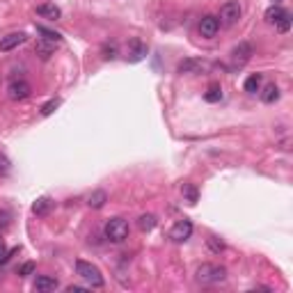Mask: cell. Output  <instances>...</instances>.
Segmentation results:
<instances>
[{"label": "cell", "instance_id": "cell-1", "mask_svg": "<svg viewBox=\"0 0 293 293\" xmlns=\"http://www.w3.org/2000/svg\"><path fill=\"white\" fill-rule=\"evenodd\" d=\"M195 279L204 286H211V284H220L227 279V268L218 266V263H202L195 270Z\"/></svg>", "mask_w": 293, "mask_h": 293}, {"label": "cell", "instance_id": "cell-2", "mask_svg": "<svg viewBox=\"0 0 293 293\" xmlns=\"http://www.w3.org/2000/svg\"><path fill=\"white\" fill-rule=\"evenodd\" d=\"M76 275H78V277L83 279L87 286H92V288H103V284H105L103 273L96 268L94 263L83 261V259H78V261H76Z\"/></svg>", "mask_w": 293, "mask_h": 293}, {"label": "cell", "instance_id": "cell-3", "mask_svg": "<svg viewBox=\"0 0 293 293\" xmlns=\"http://www.w3.org/2000/svg\"><path fill=\"white\" fill-rule=\"evenodd\" d=\"M103 236L110 243H124L129 239V222L124 218H110L103 227Z\"/></svg>", "mask_w": 293, "mask_h": 293}, {"label": "cell", "instance_id": "cell-4", "mask_svg": "<svg viewBox=\"0 0 293 293\" xmlns=\"http://www.w3.org/2000/svg\"><path fill=\"white\" fill-rule=\"evenodd\" d=\"M241 3L239 0H229V3H224L222 7H220V25H224V28H231V25L239 23L241 19Z\"/></svg>", "mask_w": 293, "mask_h": 293}, {"label": "cell", "instance_id": "cell-5", "mask_svg": "<svg viewBox=\"0 0 293 293\" xmlns=\"http://www.w3.org/2000/svg\"><path fill=\"white\" fill-rule=\"evenodd\" d=\"M252 55H254L252 44H248V41H241V44H236V46H233V50H231V65L233 67L248 65Z\"/></svg>", "mask_w": 293, "mask_h": 293}, {"label": "cell", "instance_id": "cell-6", "mask_svg": "<svg viewBox=\"0 0 293 293\" xmlns=\"http://www.w3.org/2000/svg\"><path fill=\"white\" fill-rule=\"evenodd\" d=\"M220 32V19L213 14H206L199 19V35L206 37V39H213Z\"/></svg>", "mask_w": 293, "mask_h": 293}, {"label": "cell", "instance_id": "cell-7", "mask_svg": "<svg viewBox=\"0 0 293 293\" xmlns=\"http://www.w3.org/2000/svg\"><path fill=\"white\" fill-rule=\"evenodd\" d=\"M30 94H32V87H30V83H25V80H12V83L7 85V96H10L12 101H23Z\"/></svg>", "mask_w": 293, "mask_h": 293}, {"label": "cell", "instance_id": "cell-8", "mask_svg": "<svg viewBox=\"0 0 293 293\" xmlns=\"http://www.w3.org/2000/svg\"><path fill=\"white\" fill-rule=\"evenodd\" d=\"M190 236H193V222L190 220H179V222L169 229V239L174 243H186Z\"/></svg>", "mask_w": 293, "mask_h": 293}, {"label": "cell", "instance_id": "cell-9", "mask_svg": "<svg viewBox=\"0 0 293 293\" xmlns=\"http://www.w3.org/2000/svg\"><path fill=\"white\" fill-rule=\"evenodd\" d=\"M28 35L25 32H10V35L0 37V53H10V50L19 48L21 44H25Z\"/></svg>", "mask_w": 293, "mask_h": 293}, {"label": "cell", "instance_id": "cell-10", "mask_svg": "<svg viewBox=\"0 0 293 293\" xmlns=\"http://www.w3.org/2000/svg\"><path fill=\"white\" fill-rule=\"evenodd\" d=\"M286 16H291L286 10H284L282 5H270L268 10H266V14H263V19H266V23L270 25H277L279 21H284Z\"/></svg>", "mask_w": 293, "mask_h": 293}, {"label": "cell", "instance_id": "cell-11", "mask_svg": "<svg viewBox=\"0 0 293 293\" xmlns=\"http://www.w3.org/2000/svg\"><path fill=\"white\" fill-rule=\"evenodd\" d=\"M37 14H39L41 19L57 21L62 16V10L55 5V3H41V5H37Z\"/></svg>", "mask_w": 293, "mask_h": 293}, {"label": "cell", "instance_id": "cell-12", "mask_svg": "<svg viewBox=\"0 0 293 293\" xmlns=\"http://www.w3.org/2000/svg\"><path fill=\"white\" fill-rule=\"evenodd\" d=\"M147 53H149L147 44H142L140 39H133V41H131V50H129V60H131V62L144 60V55H147Z\"/></svg>", "mask_w": 293, "mask_h": 293}, {"label": "cell", "instance_id": "cell-13", "mask_svg": "<svg viewBox=\"0 0 293 293\" xmlns=\"http://www.w3.org/2000/svg\"><path fill=\"white\" fill-rule=\"evenodd\" d=\"M60 286V282L55 277H48V275H39V277L35 279V291H55V288Z\"/></svg>", "mask_w": 293, "mask_h": 293}, {"label": "cell", "instance_id": "cell-14", "mask_svg": "<svg viewBox=\"0 0 293 293\" xmlns=\"http://www.w3.org/2000/svg\"><path fill=\"white\" fill-rule=\"evenodd\" d=\"M261 83H263V76L261 74H250L248 78H245V92L248 94H257V92H261Z\"/></svg>", "mask_w": 293, "mask_h": 293}, {"label": "cell", "instance_id": "cell-15", "mask_svg": "<svg viewBox=\"0 0 293 293\" xmlns=\"http://www.w3.org/2000/svg\"><path fill=\"white\" fill-rule=\"evenodd\" d=\"M279 99V87L275 83H268L266 87H263V92H261V101L263 103H275V101Z\"/></svg>", "mask_w": 293, "mask_h": 293}, {"label": "cell", "instance_id": "cell-16", "mask_svg": "<svg viewBox=\"0 0 293 293\" xmlns=\"http://www.w3.org/2000/svg\"><path fill=\"white\" fill-rule=\"evenodd\" d=\"M35 53L39 55L41 60H48L50 55L55 53V44H53V41H46V39L37 41V46H35Z\"/></svg>", "mask_w": 293, "mask_h": 293}, {"label": "cell", "instance_id": "cell-17", "mask_svg": "<svg viewBox=\"0 0 293 293\" xmlns=\"http://www.w3.org/2000/svg\"><path fill=\"white\" fill-rule=\"evenodd\" d=\"M105 202H108V193H105V190H94V193L90 195V199H87L90 209H103Z\"/></svg>", "mask_w": 293, "mask_h": 293}, {"label": "cell", "instance_id": "cell-18", "mask_svg": "<svg viewBox=\"0 0 293 293\" xmlns=\"http://www.w3.org/2000/svg\"><path fill=\"white\" fill-rule=\"evenodd\" d=\"M50 209H53V199H48V197H39L32 204V213L35 215H46Z\"/></svg>", "mask_w": 293, "mask_h": 293}, {"label": "cell", "instance_id": "cell-19", "mask_svg": "<svg viewBox=\"0 0 293 293\" xmlns=\"http://www.w3.org/2000/svg\"><path fill=\"white\" fill-rule=\"evenodd\" d=\"M156 224H158V220H156L154 213H144V215H140V218H138V227L142 229V231H151Z\"/></svg>", "mask_w": 293, "mask_h": 293}, {"label": "cell", "instance_id": "cell-20", "mask_svg": "<svg viewBox=\"0 0 293 293\" xmlns=\"http://www.w3.org/2000/svg\"><path fill=\"white\" fill-rule=\"evenodd\" d=\"M37 32H39V35L44 37L46 41H53V44H60V41H62V35H60V32L50 30V28H46V25H37Z\"/></svg>", "mask_w": 293, "mask_h": 293}, {"label": "cell", "instance_id": "cell-21", "mask_svg": "<svg viewBox=\"0 0 293 293\" xmlns=\"http://www.w3.org/2000/svg\"><path fill=\"white\" fill-rule=\"evenodd\" d=\"M199 67H202L199 60H184V62H179L177 71H179V74H193V71H197Z\"/></svg>", "mask_w": 293, "mask_h": 293}, {"label": "cell", "instance_id": "cell-22", "mask_svg": "<svg viewBox=\"0 0 293 293\" xmlns=\"http://www.w3.org/2000/svg\"><path fill=\"white\" fill-rule=\"evenodd\" d=\"M204 99L209 101V103H218V101L222 99V90H220V85H211L209 92L204 94Z\"/></svg>", "mask_w": 293, "mask_h": 293}, {"label": "cell", "instance_id": "cell-23", "mask_svg": "<svg viewBox=\"0 0 293 293\" xmlns=\"http://www.w3.org/2000/svg\"><path fill=\"white\" fill-rule=\"evenodd\" d=\"M60 103H62L60 99H50L48 103H44V105H41V114H44V117H48V114H53L55 110L60 108Z\"/></svg>", "mask_w": 293, "mask_h": 293}, {"label": "cell", "instance_id": "cell-24", "mask_svg": "<svg viewBox=\"0 0 293 293\" xmlns=\"http://www.w3.org/2000/svg\"><path fill=\"white\" fill-rule=\"evenodd\" d=\"M206 243H209L211 252H215V254H220L224 250V243L218 239V236H209V239H206Z\"/></svg>", "mask_w": 293, "mask_h": 293}, {"label": "cell", "instance_id": "cell-25", "mask_svg": "<svg viewBox=\"0 0 293 293\" xmlns=\"http://www.w3.org/2000/svg\"><path fill=\"white\" fill-rule=\"evenodd\" d=\"M181 193L188 197V202L190 204H195L197 202V190H195V186H190V184H184V188H181Z\"/></svg>", "mask_w": 293, "mask_h": 293}, {"label": "cell", "instance_id": "cell-26", "mask_svg": "<svg viewBox=\"0 0 293 293\" xmlns=\"http://www.w3.org/2000/svg\"><path fill=\"white\" fill-rule=\"evenodd\" d=\"M103 57H105V60H114V57H117V46H114V44H105L103 46Z\"/></svg>", "mask_w": 293, "mask_h": 293}, {"label": "cell", "instance_id": "cell-27", "mask_svg": "<svg viewBox=\"0 0 293 293\" xmlns=\"http://www.w3.org/2000/svg\"><path fill=\"white\" fill-rule=\"evenodd\" d=\"M32 273H35V263H32V261L23 263V266L19 268V275H23V277H25V275H32Z\"/></svg>", "mask_w": 293, "mask_h": 293}, {"label": "cell", "instance_id": "cell-28", "mask_svg": "<svg viewBox=\"0 0 293 293\" xmlns=\"http://www.w3.org/2000/svg\"><path fill=\"white\" fill-rule=\"evenodd\" d=\"M7 259H10V257H7V245H5V241L0 239V263L7 261Z\"/></svg>", "mask_w": 293, "mask_h": 293}, {"label": "cell", "instance_id": "cell-29", "mask_svg": "<svg viewBox=\"0 0 293 293\" xmlns=\"http://www.w3.org/2000/svg\"><path fill=\"white\" fill-rule=\"evenodd\" d=\"M83 291H87V286H67V293H83Z\"/></svg>", "mask_w": 293, "mask_h": 293}, {"label": "cell", "instance_id": "cell-30", "mask_svg": "<svg viewBox=\"0 0 293 293\" xmlns=\"http://www.w3.org/2000/svg\"><path fill=\"white\" fill-rule=\"evenodd\" d=\"M275 5H279V0H275Z\"/></svg>", "mask_w": 293, "mask_h": 293}]
</instances>
